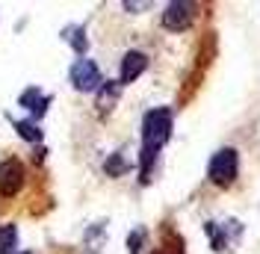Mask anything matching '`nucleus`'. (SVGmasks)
Returning <instances> with one entry per match:
<instances>
[{"instance_id":"1","label":"nucleus","mask_w":260,"mask_h":254,"mask_svg":"<svg viewBox=\"0 0 260 254\" xmlns=\"http://www.w3.org/2000/svg\"><path fill=\"white\" fill-rule=\"evenodd\" d=\"M169 136H172V110L169 107L148 110L145 118H142V151H139V175H142V183L151 180L154 160H157L162 145L169 142Z\"/></svg>"},{"instance_id":"2","label":"nucleus","mask_w":260,"mask_h":254,"mask_svg":"<svg viewBox=\"0 0 260 254\" xmlns=\"http://www.w3.org/2000/svg\"><path fill=\"white\" fill-rule=\"evenodd\" d=\"M237 172H240V154L234 148H219L210 157V166H207V177L216 186H231L237 180Z\"/></svg>"},{"instance_id":"3","label":"nucleus","mask_w":260,"mask_h":254,"mask_svg":"<svg viewBox=\"0 0 260 254\" xmlns=\"http://www.w3.org/2000/svg\"><path fill=\"white\" fill-rule=\"evenodd\" d=\"M68 80H71V86H74L77 92H98V89L104 86V74H101L98 62L86 59V56L74 59L71 71H68Z\"/></svg>"},{"instance_id":"4","label":"nucleus","mask_w":260,"mask_h":254,"mask_svg":"<svg viewBox=\"0 0 260 254\" xmlns=\"http://www.w3.org/2000/svg\"><path fill=\"white\" fill-rule=\"evenodd\" d=\"M27 183V169L18 157H6L0 163V195L3 198H15Z\"/></svg>"},{"instance_id":"5","label":"nucleus","mask_w":260,"mask_h":254,"mask_svg":"<svg viewBox=\"0 0 260 254\" xmlns=\"http://www.w3.org/2000/svg\"><path fill=\"white\" fill-rule=\"evenodd\" d=\"M195 15H198V6L195 3H189V0H175L162 12V27L169 33H183V30L192 27Z\"/></svg>"},{"instance_id":"6","label":"nucleus","mask_w":260,"mask_h":254,"mask_svg":"<svg viewBox=\"0 0 260 254\" xmlns=\"http://www.w3.org/2000/svg\"><path fill=\"white\" fill-rule=\"evenodd\" d=\"M145 68H148V56L145 53H142V50H127V53L121 56V74H118V83H121V86L133 83Z\"/></svg>"},{"instance_id":"7","label":"nucleus","mask_w":260,"mask_h":254,"mask_svg":"<svg viewBox=\"0 0 260 254\" xmlns=\"http://www.w3.org/2000/svg\"><path fill=\"white\" fill-rule=\"evenodd\" d=\"M48 104H50V95H42L39 86H30V89H24V92L18 95V107H24L32 118H42V115L48 112Z\"/></svg>"},{"instance_id":"8","label":"nucleus","mask_w":260,"mask_h":254,"mask_svg":"<svg viewBox=\"0 0 260 254\" xmlns=\"http://www.w3.org/2000/svg\"><path fill=\"white\" fill-rule=\"evenodd\" d=\"M118 98H121V83H118V80H104V86L95 92L98 112H110L115 104H118Z\"/></svg>"},{"instance_id":"9","label":"nucleus","mask_w":260,"mask_h":254,"mask_svg":"<svg viewBox=\"0 0 260 254\" xmlns=\"http://www.w3.org/2000/svg\"><path fill=\"white\" fill-rule=\"evenodd\" d=\"M18 245V225H0V254H12Z\"/></svg>"},{"instance_id":"10","label":"nucleus","mask_w":260,"mask_h":254,"mask_svg":"<svg viewBox=\"0 0 260 254\" xmlns=\"http://www.w3.org/2000/svg\"><path fill=\"white\" fill-rule=\"evenodd\" d=\"M62 39L77 50V53H86V48H89V42H86V30H83V27H65Z\"/></svg>"},{"instance_id":"11","label":"nucleus","mask_w":260,"mask_h":254,"mask_svg":"<svg viewBox=\"0 0 260 254\" xmlns=\"http://www.w3.org/2000/svg\"><path fill=\"white\" fill-rule=\"evenodd\" d=\"M15 130L21 139H27V142H42V130L36 121H15Z\"/></svg>"},{"instance_id":"12","label":"nucleus","mask_w":260,"mask_h":254,"mask_svg":"<svg viewBox=\"0 0 260 254\" xmlns=\"http://www.w3.org/2000/svg\"><path fill=\"white\" fill-rule=\"evenodd\" d=\"M127 169H130V166H127V160L121 157V154H113V157H110L107 163H104V172H107L110 177H118V175H124Z\"/></svg>"},{"instance_id":"13","label":"nucleus","mask_w":260,"mask_h":254,"mask_svg":"<svg viewBox=\"0 0 260 254\" xmlns=\"http://www.w3.org/2000/svg\"><path fill=\"white\" fill-rule=\"evenodd\" d=\"M124 9H148V3H124Z\"/></svg>"},{"instance_id":"14","label":"nucleus","mask_w":260,"mask_h":254,"mask_svg":"<svg viewBox=\"0 0 260 254\" xmlns=\"http://www.w3.org/2000/svg\"><path fill=\"white\" fill-rule=\"evenodd\" d=\"M154 254H166V248H160V251H154Z\"/></svg>"},{"instance_id":"15","label":"nucleus","mask_w":260,"mask_h":254,"mask_svg":"<svg viewBox=\"0 0 260 254\" xmlns=\"http://www.w3.org/2000/svg\"><path fill=\"white\" fill-rule=\"evenodd\" d=\"M21 254H30V251H21Z\"/></svg>"}]
</instances>
